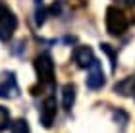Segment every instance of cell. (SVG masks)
Returning <instances> with one entry per match:
<instances>
[{"label":"cell","mask_w":135,"mask_h":133,"mask_svg":"<svg viewBox=\"0 0 135 133\" xmlns=\"http://www.w3.org/2000/svg\"><path fill=\"white\" fill-rule=\"evenodd\" d=\"M104 23H106V31L112 35V37H120V35H124L127 31V27H129V19H127V16L118 8V6H108V8H106Z\"/></svg>","instance_id":"cell-1"},{"label":"cell","mask_w":135,"mask_h":133,"mask_svg":"<svg viewBox=\"0 0 135 133\" xmlns=\"http://www.w3.org/2000/svg\"><path fill=\"white\" fill-rule=\"evenodd\" d=\"M17 29V17L2 0H0V41H10Z\"/></svg>","instance_id":"cell-2"},{"label":"cell","mask_w":135,"mask_h":133,"mask_svg":"<svg viewBox=\"0 0 135 133\" xmlns=\"http://www.w3.org/2000/svg\"><path fill=\"white\" fill-rule=\"evenodd\" d=\"M33 66H35V71L39 75L41 83H52L54 81V60L48 52L37 54L35 60H33Z\"/></svg>","instance_id":"cell-3"},{"label":"cell","mask_w":135,"mask_h":133,"mask_svg":"<svg viewBox=\"0 0 135 133\" xmlns=\"http://www.w3.org/2000/svg\"><path fill=\"white\" fill-rule=\"evenodd\" d=\"M20 96V85H17L14 71H2L0 73V98L12 100Z\"/></svg>","instance_id":"cell-4"},{"label":"cell","mask_w":135,"mask_h":133,"mask_svg":"<svg viewBox=\"0 0 135 133\" xmlns=\"http://www.w3.org/2000/svg\"><path fill=\"white\" fill-rule=\"evenodd\" d=\"M56 112H58L56 98H54V96H46L45 102H42V106H41V114H39V120H41V124H42L45 129H50L54 125Z\"/></svg>","instance_id":"cell-5"},{"label":"cell","mask_w":135,"mask_h":133,"mask_svg":"<svg viewBox=\"0 0 135 133\" xmlns=\"http://www.w3.org/2000/svg\"><path fill=\"white\" fill-rule=\"evenodd\" d=\"M104 81H106V77H104V71H102V66L99 60H95L93 64L89 66V75H87V87L89 89H102L104 87Z\"/></svg>","instance_id":"cell-6"},{"label":"cell","mask_w":135,"mask_h":133,"mask_svg":"<svg viewBox=\"0 0 135 133\" xmlns=\"http://www.w3.org/2000/svg\"><path fill=\"white\" fill-rule=\"evenodd\" d=\"M73 60H75L77 68L87 70L97 58H95V52H93V48H91V46H77L75 50H73Z\"/></svg>","instance_id":"cell-7"},{"label":"cell","mask_w":135,"mask_h":133,"mask_svg":"<svg viewBox=\"0 0 135 133\" xmlns=\"http://www.w3.org/2000/svg\"><path fill=\"white\" fill-rule=\"evenodd\" d=\"M114 93L116 95H122V96H133L135 95V73L127 75L126 79L118 81L114 85Z\"/></svg>","instance_id":"cell-8"},{"label":"cell","mask_w":135,"mask_h":133,"mask_svg":"<svg viewBox=\"0 0 135 133\" xmlns=\"http://www.w3.org/2000/svg\"><path fill=\"white\" fill-rule=\"evenodd\" d=\"M75 96H77V89L73 83H66V85L62 87V106L64 110L70 112L73 104H75Z\"/></svg>","instance_id":"cell-9"},{"label":"cell","mask_w":135,"mask_h":133,"mask_svg":"<svg viewBox=\"0 0 135 133\" xmlns=\"http://www.w3.org/2000/svg\"><path fill=\"white\" fill-rule=\"evenodd\" d=\"M10 133H31V129H29V122L23 118H17L12 122L10 125Z\"/></svg>","instance_id":"cell-10"},{"label":"cell","mask_w":135,"mask_h":133,"mask_svg":"<svg viewBox=\"0 0 135 133\" xmlns=\"http://www.w3.org/2000/svg\"><path fill=\"white\" fill-rule=\"evenodd\" d=\"M100 50L106 54V56L110 58V66H112V71H116V62H118V58H116V50L110 45H106V43H102L100 45Z\"/></svg>","instance_id":"cell-11"},{"label":"cell","mask_w":135,"mask_h":133,"mask_svg":"<svg viewBox=\"0 0 135 133\" xmlns=\"http://www.w3.org/2000/svg\"><path fill=\"white\" fill-rule=\"evenodd\" d=\"M8 125H10V112H8V108L0 106V133L8 127Z\"/></svg>","instance_id":"cell-12"},{"label":"cell","mask_w":135,"mask_h":133,"mask_svg":"<svg viewBox=\"0 0 135 133\" xmlns=\"http://www.w3.org/2000/svg\"><path fill=\"white\" fill-rule=\"evenodd\" d=\"M112 116H114V120H116V122H118V124L122 125V127L126 125V122H127V114H126V112H122V110H116V112L112 114Z\"/></svg>","instance_id":"cell-13"},{"label":"cell","mask_w":135,"mask_h":133,"mask_svg":"<svg viewBox=\"0 0 135 133\" xmlns=\"http://www.w3.org/2000/svg\"><path fill=\"white\" fill-rule=\"evenodd\" d=\"M114 2L120 6H135V0H114Z\"/></svg>","instance_id":"cell-14"},{"label":"cell","mask_w":135,"mask_h":133,"mask_svg":"<svg viewBox=\"0 0 135 133\" xmlns=\"http://www.w3.org/2000/svg\"><path fill=\"white\" fill-rule=\"evenodd\" d=\"M35 2H37V6H42V0H35Z\"/></svg>","instance_id":"cell-15"}]
</instances>
